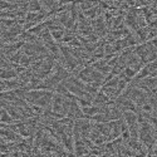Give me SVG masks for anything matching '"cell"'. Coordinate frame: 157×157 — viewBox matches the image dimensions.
I'll return each mask as SVG.
<instances>
[{"label": "cell", "instance_id": "cell-1", "mask_svg": "<svg viewBox=\"0 0 157 157\" xmlns=\"http://www.w3.org/2000/svg\"><path fill=\"white\" fill-rule=\"evenodd\" d=\"M13 122H15L14 120H13V117L8 113V111L5 109V108H3L2 109V123L3 124H10V123H13Z\"/></svg>", "mask_w": 157, "mask_h": 157}]
</instances>
